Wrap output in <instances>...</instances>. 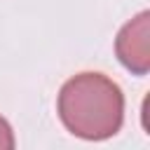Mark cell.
Instances as JSON below:
<instances>
[{
  "label": "cell",
  "mask_w": 150,
  "mask_h": 150,
  "mask_svg": "<svg viewBox=\"0 0 150 150\" xmlns=\"http://www.w3.org/2000/svg\"><path fill=\"white\" fill-rule=\"evenodd\" d=\"M63 127L84 141L112 138L124 122V94L103 73L84 70L63 82L56 101Z\"/></svg>",
  "instance_id": "1"
},
{
  "label": "cell",
  "mask_w": 150,
  "mask_h": 150,
  "mask_svg": "<svg viewBox=\"0 0 150 150\" xmlns=\"http://www.w3.org/2000/svg\"><path fill=\"white\" fill-rule=\"evenodd\" d=\"M14 145H16V141H14L12 124L0 115V150H12Z\"/></svg>",
  "instance_id": "3"
},
{
  "label": "cell",
  "mask_w": 150,
  "mask_h": 150,
  "mask_svg": "<svg viewBox=\"0 0 150 150\" xmlns=\"http://www.w3.org/2000/svg\"><path fill=\"white\" fill-rule=\"evenodd\" d=\"M115 54L134 75H145L150 70V12H138L120 28L115 38Z\"/></svg>",
  "instance_id": "2"
}]
</instances>
